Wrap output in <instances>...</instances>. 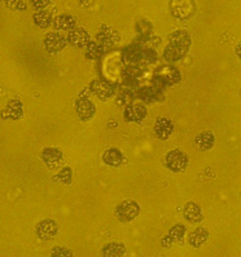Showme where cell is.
<instances>
[{"instance_id":"9a60e30c","label":"cell","mask_w":241,"mask_h":257,"mask_svg":"<svg viewBox=\"0 0 241 257\" xmlns=\"http://www.w3.org/2000/svg\"><path fill=\"white\" fill-rule=\"evenodd\" d=\"M195 143L199 150L206 152V150L213 148L214 143H215V139H214V135L211 132L206 131V132H201V134L197 135Z\"/></svg>"},{"instance_id":"7c38bea8","label":"cell","mask_w":241,"mask_h":257,"mask_svg":"<svg viewBox=\"0 0 241 257\" xmlns=\"http://www.w3.org/2000/svg\"><path fill=\"white\" fill-rule=\"evenodd\" d=\"M75 110L78 112V116L82 120H89L95 115V105L87 98H79L76 101Z\"/></svg>"},{"instance_id":"8992f818","label":"cell","mask_w":241,"mask_h":257,"mask_svg":"<svg viewBox=\"0 0 241 257\" xmlns=\"http://www.w3.org/2000/svg\"><path fill=\"white\" fill-rule=\"evenodd\" d=\"M58 226L53 220H43L37 225V234L42 240H51L57 235Z\"/></svg>"},{"instance_id":"52a82bcc","label":"cell","mask_w":241,"mask_h":257,"mask_svg":"<svg viewBox=\"0 0 241 257\" xmlns=\"http://www.w3.org/2000/svg\"><path fill=\"white\" fill-rule=\"evenodd\" d=\"M44 46H46L47 51L51 53H56V52L61 51L66 46V40L62 37L61 34L58 33H49L47 34L46 39H44Z\"/></svg>"},{"instance_id":"3957f363","label":"cell","mask_w":241,"mask_h":257,"mask_svg":"<svg viewBox=\"0 0 241 257\" xmlns=\"http://www.w3.org/2000/svg\"><path fill=\"white\" fill-rule=\"evenodd\" d=\"M140 212V208H139V204L134 200H125L117 207L116 209V215L117 218L122 222H130V221L134 220Z\"/></svg>"},{"instance_id":"484cf974","label":"cell","mask_w":241,"mask_h":257,"mask_svg":"<svg viewBox=\"0 0 241 257\" xmlns=\"http://www.w3.org/2000/svg\"><path fill=\"white\" fill-rule=\"evenodd\" d=\"M7 6L11 7V8H13L15 10L16 8H19V11H25L26 10V6H28V3L26 2H8L7 3Z\"/></svg>"},{"instance_id":"9c48e42d","label":"cell","mask_w":241,"mask_h":257,"mask_svg":"<svg viewBox=\"0 0 241 257\" xmlns=\"http://www.w3.org/2000/svg\"><path fill=\"white\" fill-rule=\"evenodd\" d=\"M186 231H187L186 226H183V225H180V224L175 225V226L171 227L168 235L162 239L161 244L164 245V247L169 248L171 244H173V243H177V242H180V240H183L184 235H186Z\"/></svg>"},{"instance_id":"d6986e66","label":"cell","mask_w":241,"mask_h":257,"mask_svg":"<svg viewBox=\"0 0 241 257\" xmlns=\"http://www.w3.org/2000/svg\"><path fill=\"white\" fill-rule=\"evenodd\" d=\"M126 248L122 243L112 242L103 248V257H123Z\"/></svg>"},{"instance_id":"cb8c5ba5","label":"cell","mask_w":241,"mask_h":257,"mask_svg":"<svg viewBox=\"0 0 241 257\" xmlns=\"http://www.w3.org/2000/svg\"><path fill=\"white\" fill-rule=\"evenodd\" d=\"M56 180L61 181L62 184H70L71 182V170L69 167H65L61 172L58 173V176L56 177Z\"/></svg>"},{"instance_id":"d4e9b609","label":"cell","mask_w":241,"mask_h":257,"mask_svg":"<svg viewBox=\"0 0 241 257\" xmlns=\"http://www.w3.org/2000/svg\"><path fill=\"white\" fill-rule=\"evenodd\" d=\"M51 257H73V253H71V251H69L67 248L56 247L53 248Z\"/></svg>"},{"instance_id":"2e32d148","label":"cell","mask_w":241,"mask_h":257,"mask_svg":"<svg viewBox=\"0 0 241 257\" xmlns=\"http://www.w3.org/2000/svg\"><path fill=\"white\" fill-rule=\"evenodd\" d=\"M209 239V231L204 227H199V229H196L195 231L191 233L188 238L189 244L192 245L193 248H200L204 243H206V240Z\"/></svg>"},{"instance_id":"4316f807","label":"cell","mask_w":241,"mask_h":257,"mask_svg":"<svg viewBox=\"0 0 241 257\" xmlns=\"http://www.w3.org/2000/svg\"><path fill=\"white\" fill-rule=\"evenodd\" d=\"M31 4H33L35 8H38V10L42 11V8H44L46 6H48L49 2H31Z\"/></svg>"},{"instance_id":"30bf717a","label":"cell","mask_w":241,"mask_h":257,"mask_svg":"<svg viewBox=\"0 0 241 257\" xmlns=\"http://www.w3.org/2000/svg\"><path fill=\"white\" fill-rule=\"evenodd\" d=\"M147 116V109L145 106L136 103V105L128 106L125 111V119L127 121H132V123H140Z\"/></svg>"},{"instance_id":"8fae6325","label":"cell","mask_w":241,"mask_h":257,"mask_svg":"<svg viewBox=\"0 0 241 257\" xmlns=\"http://www.w3.org/2000/svg\"><path fill=\"white\" fill-rule=\"evenodd\" d=\"M173 130H174V125L170 119L162 118V116L157 118L156 124H154V134L159 140H168L173 134Z\"/></svg>"},{"instance_id":"7402d4cb","label":"cell","mask_w":241,"mask_h":257,"mask_svg":"<svg viewBox=\"0 0 241 257\" xmlns=\"http://www.w3.org/2000/svg\"><path fill=\"white\" fill-rule=\"evenodd\" d=\"M164 79H165V82L174 84V83H178L180 80V74L174 67H168V69H165V73H164Z\"/></svg>"},{"instance_id":"7a4b0ae2","label":"cell","mask_w":241,"mask_h":257,"mask_svg":"<svg viewBox=\"0 0 241 257\" xmlns=\"http://www.w3.org/2000/svg\"><path fill=\"white\" fill-rule=\"evenodd\" d=\"M165 164L169 170L174 171V172H183L188 166V157L184 152L175 149L166 154Z\"/></svg>"},{"instance_id":"5b68a950","label":"cell","mask_w":241,"mask_h":257,"mask_svg":"<svg viewBox=\"0 0 241 257\" xmlns=\"http://www.w3.org/2000/svg\"><path fill=\"white\" fill-rule=\"evenodd\" d=\"M42 158L49 170H55L64 161L61 150L57 148H46L42 153Z\"/></svg>"},{"instance_id":"ac0fdd59","label":"cell","mask_w":241,"mask_h":257,"mask_svg":"<svg viewBox=\"0 0 241 257\" xmlns=\"http://www.w3.org/2000/svg\"><path fill=\"white\" fill-rule=\"evenodd\" d=\"M103 161L108 164V166L118 167L122 164L123 162V155L122 153L119 152L118 149H108L107 152L103 155Z\"/></svg>"},{"instance_id":"44dd1931","label":"cell","mask_w":241,"mask_h":257,"mask_svg":"<svg viewBox=\"0 0 241 257\" xmlns=\"http://www.w3.org/2000/svg\"><path fill=\"white\" fill-rule=\"evenodd\" d=\"M52 21V16H51V13H49L48 11L42 10L34 13V22H35V25H38L39 28L47 29Z\"/></svg>"},{"instance_id":"83f0119b","label":"cell","mask_w":241,"mask_h":257,"mask_svg":"<svg viewBox=\"0 0 241 257\" xmlns=\"http://www.w3.org/2000/svg\"><path fill=\"white\" fill-rule=\"evenodd\" d=\"M236 55L241 58V40L237 43V46H236Z\"/></svg>"},{"instance_id":"4fadbf2b","label":"cell","mask_w":241,"mask_h":257,"mask_svg":"<svg viewBox=\"0 0 241 257\" xmlns=\"http://www.w3.org/2000/svg\"><path fill=\"white\" fill-rule=\"evenodd\" d=\"M66 40L76 47L87 46L90 44V34L85 29H75V30L69 31Z\"/></svg>"},{"instance_id":"ba28073f","label":"cell","mask_w":241,"mask_h":257,"mask_svg":"<svg viewBox=\"0 0 241 257\" xmlns=\"http://www.w3.org/2000/svg\"><path fill=\"white\" fill-rule=\"evenodd\" d=\"M22 115H24V109H22L21 101L19 100L10 101L2 111V118L10 119V120H17Z\"/></svg>"},{"instance_id":"6da1fadb","label":"cell","mask_w":241,"mask_h":257,"mask_svg":"<svg viewBox=\"0 0 241 257\" xmlns=\"http://www.w3.org/2000/svg\"><path fill=\"white\" fill-rule=\"evenodd\" d=\"M189 46H191V37H189V34L184 30H179L171 35L170 43H169V46L165 48L164 56L170 62L179 61L186 56Z\"/></svg>"},{"instance_id":"277c9868","label":"cell","mask_w":241,"mask_h":257,"mask_svg":"<svg viewBox=\"0 0 241 257\" xmlns=\"http://www.w3.org/2000/svg\"><path fill=\"white\" fill-rule=\"evenodd\" d=\"M171 15L179 20L189 19L195 13V3L183 0V2H173L170 4Z\"/></svg>"},{"instance_id":"5bb4252c","label":"cell","mask_w":241,"mask_h":257,"mask_svg":"<svg viewBox=\"0 0 241 257\" xmlns=\"http://www.w3.org/2000/svg\"><path fill=\"white\" fill-rule=\"evenodd\" d=\"M184 217H186V220L188 221V222H192V224L201 222V221L204 220L201 207L192 202L187 203L186 207H184Z\"/></svg>"},{"instance_id":"ffe728a7","label":"cell","mask_w":241,"mask_h":257,"mask_svg":"<svg viewBox=\"0 0 241 257\" xmlns=\"http://www.w3.org/2000/svg\"><path fill=\"white\" fill-rule=\"evenodd\" d=\"M91 89L100 98H107L112 94V88L109 87V84L105 82H101V80H95L91 84Z\"/></svg>"},{"instance_id":"603a6c76","label":"cell","mask_w":241,"mask_h":257,"mask_svg":"<svg viewBox=\"0 0 241 257\" xmlns=\"http://www.w3.org/2000/svg\"><path fill=\"white\" fill-rule=\"evenodd\" d=\"M103 47L99 46L98 43H91L89 44V52H87V56L91 58H98L103 55Z\"/></svg>"},{"instance_id":"e0dca14e","label":"cell","mask_w":241,"mask_h":257,"mask_svg":"<svg viewBox=\"0 0 241 257\" xmlns=\"http://www.w3.org/2000/svg\"><path fill=\"white\" fill-rule=\"evenodd\" d=\"M76 25L75 19L70 15H60L53 20V26L56 30H70Z\"/></svg>"}]
</instances>
